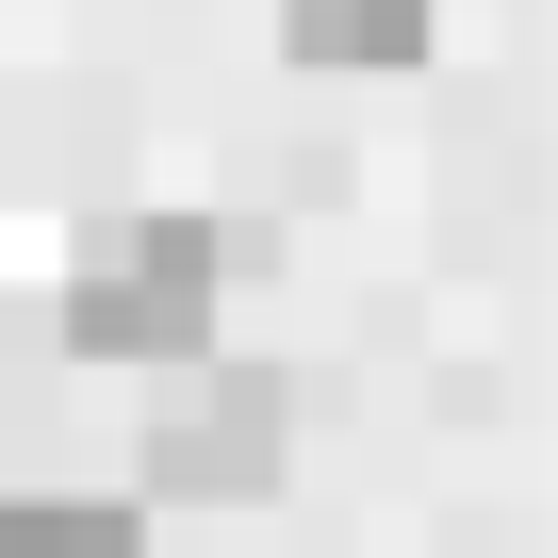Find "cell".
I'll return each mask as SVG.
<instances>
[{"instance_id": "obj_3", "label": "cell", "mask_w": 558, "mask_h": 558, "mask_svg": "<svg viewBox=\"0 0 558 558\" xmlns=\"http://www.w3.org/2000/svg\"><path fill=\"white\" fill-rule=\"evenodd\" d=\"M279 50H296L313 83H378V66L444 50V0H279Z\"/></svg>"}, {"instance_id": "obj_4", "label": "cell", "mask_w": 558, "mask_h": 558, "mask_svg": "<svg viewBox=\"0 0 558 558\" xmlns=\"http://www.w3.org/2000/svg\"><path fill=\"white\" fill-rule=\"evenodd\" d=\"M0 558H148L132 493H0Z\"/></svg>"}, {"instance_id": "obj_1", "label": "cell", "mask_w": 558, "mask_h": 558, "mask_svg": "<svg viewBox=\"0 0 558 558\" xmlns=\"http://www.w3.org/2000/svg\"><path fill=\"white\" fill-rule=\"evenodd\" d=\"M214 313H230V230L214 214H116V230H83L66 246V362H132V378H165V362H197L214 345Z\"/></svg>"}, {"instance_id": "obj_2", "label": "cell", "mask_w": 558, "mask_h": 558, "mask_svg": "<svg viewBox=\"0 0 558 558\" xmlns=\"http://www.w3.org/2000/svg\"><path fill=\"white\" fill-rule=\"evenodd\" d=\"M279 476H296V378L279 362H165L148 395V493L165 509H263Z\"/></svg>"}]
</instances>
